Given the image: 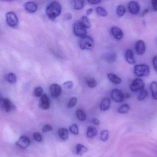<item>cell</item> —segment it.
I'll return each mask as SVG.
<instances>
[{"instance_id": "6da1fadb", "label": "cell", "mask_w": 157, "mask_h": 157, "mask_svg": "<svg viewBox=\"0 0 157 157\" xmlns=\"http://www.w3.org/2000/svg\"><path fill=\"white\" fill-rule=\"evenodd\" d=\"M61 11L60 4L57 1H53L47 6L46 12L48 17L52 20H54L60 14Z\"/></svg>"}, {"instance_id": "7a4b0ae2", "label": "cell", "mask_w": 157, "mask_h": 157, "mask_svg": "<svg viewBox=\"0 0 157 157\" xmlns=\"http://www.w3.org/2000/svg\"><path fill=\"white\" fill-rule=\"evenodd\" d=\"M134 72L138 77H147L150 74V68L147 65H136L134 68Z\"/></svg>"}, {"instance_id": "3957f363", "label": "cell", "mask_w": 157, "mask_h": 157, "mask_svg": "<svg viewBox=\"0 0 157 157\" xmlns=\"http://www.w3.org/2000/svg\"><path fill=\"white\" fill-rule=\"evenodd\" d=\"M94 45V40L91 37L86 36L80 37L78 41L79 48L82 50L90 49Z\"/></svg>"}, {"instance_id": "277c9868", "label": "cell", "mask_w": 157, "mask_h": 157, "mask_svg": "<svg viewBox=\"0 0 157 157\" xmlns=\"http://www.w3.org/2000/svg\"><path fill=\"white\" fill-rule=\"evenodd\" d=\"M74 32L77 37H82L86 36L87 31L80 21H77L74 25Z\"/></svg>"}, {"instance_id": "5b68a950", "label": "cell", "mask_w": 157, "mask_h": 157, "mask_svg": "<svg viewBox=\"0 0 157 157\" xmlns=\"http://www.w3.org/2000/svg\"><path fill=\"white\" fill-rule=\"evenodd\" d=\"M145 84L144 81L139 78L134 79L130 85V89L132 92L142 91L144 89Z\"/></svg>"}, {"instance_id": "8992f818", "label": "cell", "mask_w": 157, "mask_h": 157, "mask_svg": "<svg viewBox=\"0 0 157 157\" xmlns=\"http://www.w3.org/2000/svg\"><path fill=\"white\" fill-rule=\"evenodd\" d=\"M6 17L7 24L10 27H15L18 25V18L16 14L13 12H8L6 15Z\"/></svg>"}, {"instance_id": "52a82bcc", "label": "cell", "mask_w": 157, "mask_h": 157, "mask_svg": "<svg viewBox=\"0 0 157 157\" xmlns=\"http://www.w3.org/2000/svg\"><path fill=\"white\" fill-rule=\"evenodd\" d=\"M112 99L116 102H121L124 100V94L117 88L113 89L111 94Z\"/></svg>"}, {"instance_id": "ba28073f", "label": "cell", "mask_w": 157, "mask_h": 157, "mask_svg": "<svg viewBox=\"0 0 157 157\" xmlns=\"http://www.w3.org/2000/svg\"><path fill=\"white\" fill-rule=\"evenodd\" d=\"M128 9L129 12L132 14H137L140 10V5L137 2L131 1L128 4Z\"/></svg>"}, {"instance_id": "9c48e42d", "label": "cell", "mask_w": 157, "mask_h": 157, "mask_svg": "<svg viewBox=\"0 0 157 157\" xmlns=\"http://www.w3.org/2000/svg\"><path fill=\"white\" fill-rule=\"evenodd\" d=\"M30 141L28 137L22 136L20 137L18 141L16 142V144L20 148L25 149L30 145Z\"/></svg>"}, {"instance_id": "30bf717a", "label": "cell", "mask_w": 157, "mask_h": 157, "mask_svg": "<svg viewBox=\"0 0 157 157\" xmlns=\"http://www.w3.org/2000/svg\"><path fill=\"white\" fill-rule=\"evenodd\" d=\"M135 50L138 55L144 54L146 51V45L144 41L141 40L136 41L135 45Z\"/></svg>"}, {"instance_id": "8fae6325", "label": "cell", "mask_w": 157, "mask_h": 157, "mask_svg": "<svg viewBox=\"0 0 157 157\" xmlns=\"http://www.w3.org/2000/svg\"><path fill=\"white\" fill-rule=\"evenodd\" d=\"M52 96L54 98H58L61 94L62 88L58 84H52L50 87Z\"/></svg>"}, {"instance_id": "7c38bea8", "label": "cell", "mask_w": 157, "mask_h": 157, "mask_svg": "<svg viewBox=\"0 0 157 157\" xmlns=\"http://www.w3.org/2000/svg\"><path fill=\"white\" fill-rule=\"evenodd\" d=\"M111 33L113 36L118 40H121L123 37V32L121 29L118 27L114 26L112 28Z\"/></svg>"}, {"instance_id": "4fadbf2b", "label": "cell", "mask_w": 157, "mask_h": 157, "mask_svg": "<svg viewBox=\"0 0 157 157\" xmlns=\"http://www.w3.org/2000/svg\"><path fill=\"white\" fill-rule=\"evenodd\" d=\"M40 107L44 110H48L49 109L50 104L49 98L47 94H44L41 97L40 102Z\"/></svg>"}, {"instance_id": "5bb4252c", "label": "cell", "mask_w": 157, "mask_h": 157, "mask_svg": "<svg viewBox=\"0 0 157 157\" xmlns=\"http://www.w3.org/2000/svg\"><path fill=\"white\" fill-rule=\"evenodd\" d=\"M2 102L3 103L6 112H10L11 111L15 109V106L14 105L13 103L10 101V100L8 99H4Z\"/></svg>"}, {"instance_id": "9a60e30c", "label": "cell", "mask_w": 157, "mask_h": 157, "mask_svg": "<svg viewBox=\"0 0 157 157\" xmlns=\"http://www.w3.org/2000/svg\"><path fill=\"white\" fill-rule=\"evenodd\" d=\"M25 7L27 12L30 13H35L37 10V6L33 2H29L26 3Z\"/></svg>"}, {"instance_id": "2e32d148", "label": "cell", "mask_w": 157, "mask_h": 157, "mask_svg": "<svg viewBox=\"0 0 157 157\" xmlns=\"http://www.w3.org/2000/svg\"><path fill=\"white\" fill-rule=\"evenodd\" d=\"M125 59L127 62L130 64H135L136 61L134 58V54L132 51L128 49L125 52Z\"/></svg>"}, {"instance_id": "e0dca14e", "label": "cell", "mask_w": 157, "mask_h": 157, "mask_svg": "<svg viewBox=\"0 0 157 157\" xmlns=\"http://www.w3.org/2000/svg\"><path fill=\"white\" fill-rule=\"evenodd\" d=\"M108 77L110 81L113 84H121L122 82V79L119 77L112 73H109L108 74Z\"/></svg>"}, {"instance_id": "ac0fdd59", "label": "cell", "mask_w": 157, "mask_h": 157, "mask_svg": "<svg viewBox=\"0 0 157 157\" xmlns=\"http://www.w3.org/2000/svg\"><path fill=\"white\" fill-rule=\"evenodd\" d=\"M98 134V130L95 127L89 126L86 131V135L88 138H93Z\"/></svg>"}, {"instance_id": "d6986e66", "label": "cell", "mask_w": 157, "mask_h": 157, "mask_svg": "<svg viewBox=\"0 0 157 157\" xmlns=\"http://www.w3.org/2000/svg\"><path fill=\"white\" fill-rule=\"evenodd\" d=\"M111 101L110 99L108 98H105L102 100L101 103V109L103 111L108 110L110 107Z\"/></svg>"}, {"instance_id": "ffe728a7", "label": "cell", "mask_w": 157, "mask_h": 157, "mask_svg": "<svg viewBox=\"0 0 157 157\" xmlns=\"http://www.w3.org/2000/svg\"><path fill=\"white\" fill-rule=\"evenodd\" d=\"M150 88L153 99L157 100V82L156 81L152 82L150 84Z\"/></svg>"}, {"instance_id": "44dd1931", "label": "cell", "mask_w": 157, "mask_h": 157, "mask_svg": "<svg viewBox=\"0 0 157 157\" xmlns=\"http://www.w3.org/2000/svg\"><path fill=\"white\" fill-rule=\"evenodd\" d=\"M59 136L62 140L65 141L67 140L69 136V131L66 128H61L58 132Z\"/></svg>"}, {"instance_id": "7402d4cb", "label": "cell", "mask_w": 157, "mask_h": 157, "mask_svg": "<svg viewBox=\"0 0 157 157\" xmlns=\"http://www.w3.org/2000/svg\"><path fill=\"white\" fill-rule=\"evenodd\" d=\"M87 151L88 148L83 145L78 144L76 146V154L78 156H81Z\"/></svg>"}, {"instance_id": "603a6c76", "label": "cell", "mask_w": 157, "mask_h": 157, "mask_svg": "<svg viewBox=\"0 0 157 157\" xmlns=\"http://www.w3.org/2000/svg\"><path fill=\"white\" fill-rule=\"evenodd\" d=\"M130 109V106L128 104H124L118 109V112L121 114H126L129 112Z\"/></svg>"}, {"instance_id": "cb8c5ba5", "label": "cell", "mask_w": 157, "mask_h": 157, "mask_svg": "<svg viewBox=\"0 0 157 157\" xmlns=\"http://www.w3.org/2000/svg\"><path fill=\"white\" fill-rule=\"evenodd\" d=\"M76 115L78 120L81 121H85L86 119V116L85 112L80 109H78L76 111Z\"/></svg>"}, {"instance_id": "d4e9b609", "label": "cell", "mask_w": 157, "mask_h": 157, "mask_svg": "<svg viewBox=\"0 0 157 157\" xmlns=\"http://www.w3.org/2000/svg\"><path fill=\"white\" fill-rule=\"evenodd\" d=\"M126 12L125 6L123 5H119L116 8V13L119 16L122 17Z\"/></svg>"}, {"instance_id": "484cf974", "label": "cell", "mask_w": 157, "mask_h": 157, "mask_svg": "<svg viewBox=\"0 0 157 157\" xmlns=\"http://www.w3.org/2000/svg\"><path fill=\"white\" fill-rule=\"evenodd\" d=\"M96 13L100 16L105 17L108 15L107 11L103 7L98 6L96 9Z\"/></svg>"}, {"instance_id": "4316f807", "label": "cell", "mask_w": 157, "mask_h": 157, "mask_svg": "<svg viewBox=\"0 0 157 157\" xmlns=\"http://www.w3.org/2000/svg\"><path fill=\"white\" fill-rule=\"evenodd\" d=\"M84 6V1L82 0H75L74 1V8L75 10H79L82 9Z\"/></svg>"}, {"instance_id": "83f0119b", "label": "cell", "mask_w": 157, "mask_h": 157, "mask_svg": "<svg viewBox=\"0 0 157 157\" xmlns=\"http://www.w3.org/2000/svg\"><path fill=\"white\" fill-rule=\"evenodd\" d=\"M81 23H82V25L85 27V28L89 29L90 28V22L87 17L86 16L82 17V18H81Z\"/></svg>"}, {"instance_id": "f1b7e54d", "label": "cell", "mask_w": 157, "mask_h": 157, "mask_svg": "<svg viewBox=\"0 0 157 157\" xmlns=\"http://www.w3.org/2000/svg\"><path fill=\"white\" fill-rule=\"evenodd\" d=\"M7 80L10 84H15L17 81L16 76L13 73H10L7 75Z\"/></svg>"}, {"instance_id": "f546056e", "label": "cell", "mask_w": 157, "mask_h": 157, "mask_svg": "<svg viewBox=\"0 0 157 157\" xmlns=\"http://www.w3.org/2000/svg\"><path fill=\"white\" fill-rule=\"evenodd\" d=\"M116 55L114 53H108L106 56V60H107V61L111 63L114 62L116 61Z\"/></svg>"}, {"instance_id": "4dcf8cb0", "label": "cell", "mask_w": 157, "mask_h": 157, "mask_svg": "<svg viewBox=\"0 0 157 157\" xmlns=\"http://www.w3.org/2000/svg\"><path fill=\"white\" fill-rule=\"evenodd\" d=\"M86 83L87 85L90 88H95L97 85V81L94 78H88L86 81Z\"/></svg>"}, {"instance_id": "1f68e13d", "label": "cell", "mask_w": 157, "mask_h": 157, "mask_svg": "<svg viewBox=\"0 0 157 157\" xmlns=\"http://www.w3.org/2000/svg\"><path fill=\"white\" fill-rule=\"evenodd\" d=\"M148 96V92L147 90L146 89H144L142 90V91H140V94L138 95V100L140 101H142L144 100Z\"/></svg>"}, {"instance_id": "d6a6232c", "label": "cell", "mask_w": 157, "mask_h": 157, "mask_svg": "<svg viewBox=\"0 0 157 157\" xmlns=\"http://www.w3.org/2000/svg\"><path fill=\"white\" fill-rule=\"evenodd\" d=\"M109 131L108 130H104L101 133L100 138L101 141L106 142L109 138Z\"/></svg>"}, {"instance_id": "836d02e7", "label": "cell", "mask_w": 157, "mask_h": 157, "mask_svg": "<svg viewBox=\"0 0 157 157\" xmlns=\"http://www.w3.org/2000/svg\"><path fill=\"white\" fill-rule=\"evenodd\" d=\"M77 102V98L75 97L72 98L70 100L69 103H68V107L69 108H71L76 106Z\"/></svg>"}, {"instance_id": "e575fe53", "label": "cell", "mask_w": 157, "mask_h": 157, "mask_svg": "<svg viewBox=\"0 0 157 157\" xmlns=\"http://www.w3.org/2000/svg\"><path fill=\"white\" fill-rule=\"evenodd\" d=\"M70 131L74 135H78V126L76 124H73L70 127Z\"/></svg>"}, {"instance_id": "d590c367", "label": "cell", "mask_w": 157, "mask_h": 157, "mask_svg": "<svg viewBox=\"0 0 157 157\" xmlns=\"http://www.w3.org/2000/svg\"><path fill=\"white\" fill-rule=\"evenodd\" d=\"M43 88L41 87H37L35 89L34 94L35 96L38 97L41 96L42 94H43Z\"/></svg>"}, {"instance_id": "8d00e7d4", "label": "cell", "mask_w": 157, "mask_h": 157, "mask_svg": "<svg viewBox=\"0 0 157 157\" xmlns=\"http://www.w3.org/2000/svg\"><path fill=\"white\" fill-rule=\"evenodd\" d=\"M33 137L36 141L38 142H40L42 141V136L41 134L39 132L34 133L33 134Z\"/></svg>"}, {"instance_id": "74e56055", "label": "cell", "mask_w": 157, "mask_h": 157, "mask_svg": "<svg viewBox=\"0 0 157 157\" xmlns=\"http://www.w3.org/2000/svg\"><path fill=\"white\" fill-rule=\"evenodd\" d=\"M63 86L67 89H71L73 87V83L72 81H67L63 83Z\"/></svg>"}, {"instance_id": "f35d334b", "label": "cell", "mask_w": 157, "mask_h": 157, "mask_svg": "<svg viewBox=\"0 0 157 157\" xmlns=\"http://www.w3.org/2000/svg\"><path fill=\"white\" fill-rule=\"evenodd\" d=\"M52 127L50 124H47V125H45L43 126L42 129V132L44 133L52 131Z\"/></svg>"}, {"instance_id": "ab89813d", "label": "cell", "mask_w": 157, "mask_h": 157, "mask_svg": "<svg viewBox=\"0 0 157 157\" xmlns=\"http://www.w3.org/2000/svg\"><path fill=\"white\" fill-rule=\"evenodd\" d=\"M153 64L154 69L157 72V56H155L153 58Z\"/></svg>"}, {"instance_id": "60d3db41", "label": "cell", "mask_w": 157, "mask_h": 157, "mask_svg": "<svg viewBox=\"0 0 157 157\" xmlns=\"http://www.w3.org/2000/svg\"><path fill=\"white\" fill-rule=\"evenodd\" d=\"M152 6L154 11H157V0H152Z\"/></svg>"}, {"instance_id": "b9f144b4", "label": "cell", "mask_w": 157, "mask_h": 157, "mask_svg": "<svg viewBox=\"0 0 157 157\" xmlns=\"http://www.w3.org/2000/svg\"><path fill=\"white\" fill-rule=\"evenodd\" d=\"M87 2L90 4L97 5L100 3L101 2V1H100V0H88Z\"/></svg>"}, {"instance_id": "7bdbcfd3", "label": "cell", "mask_w": 157, "mask_h": 157, "mask_svg": "<svg viewBox=\"0 0 157 157\" xmlns=\"http://www.w3.org/2000/svg\"><path fill=\"white\" fill-rule=\"evenodd\" d=\"M92 122H93V124L95 125H98L100 124V121L97 118H94L92 120Z\"/></svg>"}, {"instance_id": "ee69618b", "label": "cell", "mask_w": 157, "mask_h": 157, "mask_svg": "<svg viewBox=\"0 0 157 157\" xmlns=\"http://www.w3.org/2000/svg\"><path fill=\"white\" fill-rule=\"evenodd\" d=\"M64 18L66 20H70V19H72L71 14H65V16H64Z\"/></svg>"}, {"instance_id": "f6af8a7d", "label": "cell", "mask_w": 157, "mask_h": 157, "mask_svg": "<svg viewBox=\"0 0 157 157\" xmlns=\"http://www.w3.org/2000/svg\"><path fill=\"white\" fill-rule=\"evenodd\" d=\"M93 11V10L92 8H89V9H87V10H86V14L87 15H90L92 14Z\"/></svg>"}, {"instance_id": "bcb514c9", "label": "cell", "mask_w": 157, "mask_h": 157, "mask_svg": "<svg viewBox=\"0 0 157 157\" xmlns=\"http://www.w3.org/2000/svg\"><path fill=\"white\" fill-rule=\"evenodd\" d=\"M148 12H149V10H148V9H145V10H144V12H143V14H142V16H144L146 15Z\"/></svg>"}, {"instance_id": "7dc6e473", "label": "cell", "mask_w": 157, "mask_h": 157, "mask_svg": "<svg viewBox=\"0 0 157 157\" xmlns=\"http://www.w3.org/2000/svg\"><path fill=\"white\" fill-rule=\"evenodd\" d=\"M4 98L2 96V95L0 94V102H2Z\"/></svg>"}]
</instances>
